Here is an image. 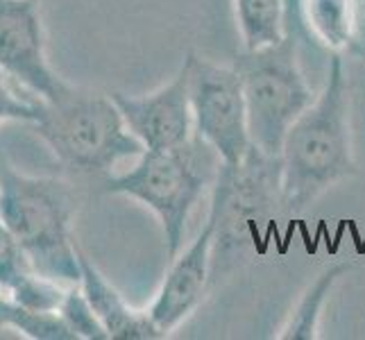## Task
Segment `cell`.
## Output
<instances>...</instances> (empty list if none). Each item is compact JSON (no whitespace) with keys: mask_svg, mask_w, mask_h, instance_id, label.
<instances>
[{"mask_svg":"<svg viewBox=\"0 0 365 340\" xmlns=\"http://www.w3.org/2000/svg\"><path fill=\"white\" fill-rule=\"evenodd\" d=\"M284 213H304L356 175L349 125V78L343 53H331L322 91L288 130L282 148Z\"/></svg>","mask_w":365,"mask_h":340,"instance_id":"obj_1","label":"cell"},{"mask_svg":"<svg viewBox=\"0 0 365 340\" xmlns=\"http://www.w3.org/2000/svg\"><path fill=\"white\" fill-rule=\"evenodd\" d=\"M279 213H284L282 157L252 145L243 161L220 163L207 216L213 227L211 291L252 254L263 252V234Z\"/></svg>","mask_w":365,"mask_h":340,"instance_id":"obj_2","label":"cell"},{"mask_svg":"<svg viewBox=\"0 0 365 340\" xmlns=\"http://www.w3.org/2000/svg\"><path fill=\"white\" fill-rule=\"evenodd\" d=\"M78 197L57 177L19 172L0 155V220L23 245L34 272L64 286L80 284V245L73 236Z\"/></svg>","mask_w":365,"mask_h":340,"instance_id":"obj_3","label":"cell"},{"mask_svg":"<svg viewBox=\"0 0 365 340\" xmlns=\"http://www.w3.org/2000/svg\"><path fill=\"white\" fill-rule=\"evenodd\" d=\"M30 128L61 166L84 175H107L145 150L114 98L68 82L55 98L39 100Z\"/></svg>","mask_w":365,"mask_h":340,"instance_id":"obj_4","label":"cell"},{"mask_svg":"<svg viewBox=\"0 0 365 340\" xmlns=\"http://www.w3.org/2000/svg\"><path fill=\"white\" fill-rule=\"evenodd\" d=\"M220 163L216 150L193 136L182 148L143 150L130 170L109 175L103 191L132 197L153 211L161 222L166 257L175 259L182 252L188 218L213 186Z\"/></svg>","mask_w":365,"mask_h":340,"instance_id":"obj_5","label":"cell"},{"mask_svg":"<svg viewBox=\"0 0 365 340\" xmlns=\"http://www.w3.org/2000/svg\"><path fill=\"white\" fill-rule=\"evenodd\" d=\"M241 75L252 145L279 157L288 130L316 100L297 59V39L288 32L279 43L245 50L234 59Z\"/></svg>","mask_w":365,"mask_h":340,"instance_id":"obj_6","label":"cell"},{"mask_svg":"<svg viewBox=\"0 0 365 340\" xmlns=\"http://www.w3.org/2000/svg\"><path fill=\"white\" fill-rule=\"evenodd\" d=\"M188 96L193 109V128L207 145L216 150L222 163L243 161L252 148L247 128V107L238 71L205 57L188 55Z\"/></svg>","mask_w":365,"mask_h":340,"instance_id":"obj_7","label":"cell"},{"mask_svg":"<svg viewBox=\"0 0 365 340\" xmlns=\"http://www.w3.org/2000/svg\"><path fill=\"white\" fill-rule=\"evenodd\" d=\"M0 71L36 100L55 98L66 86L46 55L39 0H0Z\"/></svg>","mask_w":365,"mask_h":340,"instance_id":"obj_8","label":"cell"},{"mask_svg":"<svg viewBox=\"0 0 365 340\" xmlns=\"http://www.w3.org/2000/svg\"><path fill=\"white\" fill-rule=\"evenodd\" d=\"M111 98L116 100L130 132L145 150L182 148L195 136L188 73L184 64L168 84L153 93H111Z\"/></svg>","mask_w":365,"mask_h":340,"instance_id":"obj_9","label":"cell"},{"mask_svg":"<svg viewBox=\"0 0 365 340\" xmlns=\"http://www.w3.org/2000/svg\"><path fill=\"white\" fill-rule=\"evenodd\" d=\"M211 247L213 227L207 220L195 241L170 259V268L148 309L150 318L166 338L193 316L211 291Z\"/></svg>","mask_w":365,"mask_h":340,"instance_id":"obj_10","label":"cell"},{"mask_svg":"<svg viewBox=\"0 0 365 340\" xmlns=\"http://www.w3.org/2000/svg\"><path fill=\"white\" fill-rule=\"evenodd\" d=\"M80 288L89 299L98 320L103 322L109 340H161L166 338L150 318L148 309L138 311L120 295L118 288L98 270L93 259L80 247Z\"/></svg>","mask_w":365,"mask_h":340,"instance_id":"obj_11","label":"cell"},{"mask_svg":"<svg viewBox=\"0 0 365 340\" xmlns=\"http://www.w3.org/2000/svg\"><path fill=\"white\" fill-rule=\"evenodd\" d=\"M351 270L349 261H334L327 268H322L316 279H313L304 293L299 295L297 304L293 306L282 331L277 334L279 340H318L320 338V322L327 302H329L334 288L341 284V279Z\"/></svg>","mask_w":365,"mask_h":340,"instance_id":"obj_12","label":"cell"},{"mask_svg":"<svg viewBox=\"0 0 365 340\" xmlns=\"http://www.w3.org/2000/svg\"><path fill=\"white\" fill-rule=\"evenodd\" d=\"M359 0H302V23L320 46L347 53L356 28Z\"/></svg>","mask_w":365,"mask_h":340,"instance_id":"obj_13","label":"cell"},{"mask_svg":"<svg viewBox=\"0 0 365 340\" xmlns=\"http://www.w3.org/2000/svg\"><path fill=\"white\" fill-rule=\"evenodd\" d=\"M236 19L245 50L279 43L288 34L286 0H236Z\"/></svg>","mask_w":365,"mask_h":340,"instance_id":"obj_14","label":"cell"},{"mask_svg":"<svg viewBox=\"0 0 365 340\" xmlns=\"http://www.w3.org/2000/svg\"><path fill=\"white\" fill-rule=\"evenodd\" d=\"M14 329L32 340H73V331L57 311H30L16 304L11 295L0 288V336Z\"/></svg>","mask_w":365,"mask_h":340,"instance_id":"obj_15","label":"cell"},{"mask_svg":"<svg viewBox=\"0 0 365 340\" xmlns=\"http://www.w3.org/2000/svg\"><path fill=\"white\" fill-rule=\"evenodd\" d=\"M36 274L39 272H34L23 245L0 220V288H5L11 297H16L28 288Z\"/></svg>","mask_w":365,"mask_h":340,"instance_id":"obj_16","label":"cell"},{"mask_svg":"<svg viewBox=\"0 0 365 340\" xmlns=\"http://www.w3.org/2000/svg\"><path fill=\"white\" fill-rule=\"evenodd\" d=\"M57 313L64 318L68 329L78 340H109V334L105 331L103 322L98 320L89 299L84 297L80 284L66 288V295L61 299Z\"/></svg>","mask_w":365,"mask_h":340,"instance_id":"obj_17","label":"cell"},{"mask_svg":"<svg viewBox=\"0 0 365 340\" xmlns=\"http://www.w3.org/2000/svg\"><path fill=\"white\" fill-rule=\"evenodd\" d=\"M16 82H11L7 75L0 71V125L9 123V120H19V123H32L36 118V111H39V100L28 96H21L14 86Z\"/></svg>","mask_w":365,"mask_h":340,"instance_id":"obj_18","label":"cell"},{"mask_svg":"<svg viewBox=\"0 0 365 340\" xmlns=\"http://www.w3.org/2000/svg\"><path fill=\"white\" fill-rule=\"evenodd\" d=\"M347 55L365 59V9L361 5L356 11V28H354V36H351V41H349Z\"/></svg>","mask_w":365,"mask_h":340,"instance_id":"obj_19","label":"cell"},{"mask_svg":"<svg viewBox=\"0 0 365 340\" xmlns=\"http://www.w3.org/2000/svg\"><path fill=\"white\" fill-rule=\"evenodd\" d=\"M359 5H361V7L365 9V0H359Z\"/></svg>","mask_w":365,"mask_h":340,"instance_id":"obj_20","label":"cell"}]
</instances>
